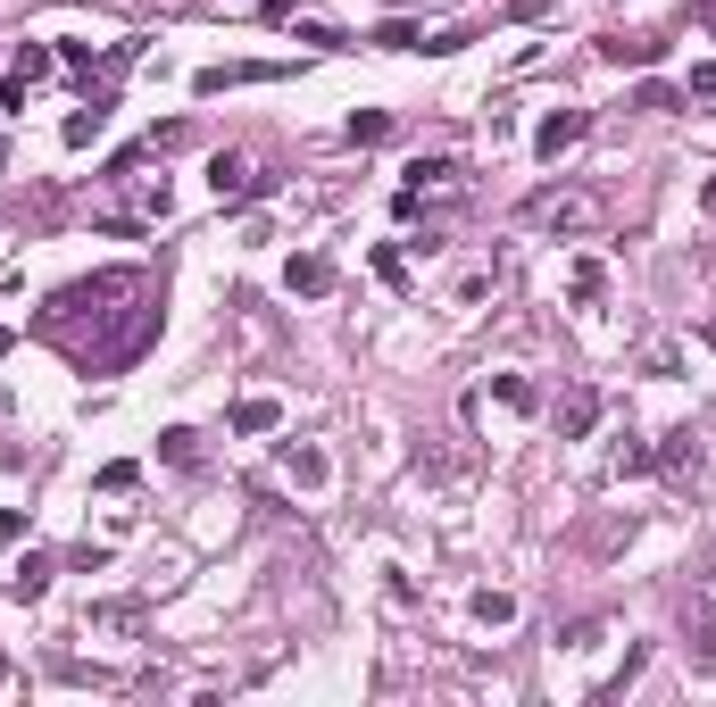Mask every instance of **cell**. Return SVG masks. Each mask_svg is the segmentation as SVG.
Here are the masks:
<instances>
[{
  "mask_svg": "<svg viewBox=\"0 0 716 707\" xmlns=\"http://www.w3.org/2000/svg\"><path fill=\"white\" fill-rule=\"evenodd\" d=\"M525 225H542V233H592V225H600V200H592V192H533Z\"/></svg>",
  "mask_w": 716,
  "mask_h": 707,
  "instance_id": "1",
  "label": "cell"
},
{
  "mask_svg": "<svg viewBox=\"0 0 716 707\" xmlns=\"http://www.w3.org/2000/svg\"><path fill=\"white\" fill-rule=\"evenodd\" d=\"M409 200H467L458 159H416V167H409Z\"/></svg>",
  "mask_w": 716,
  "mask_h": 707,
  "instance_id": "2",
  "label": "cell"
},
{
  "mask_svg": "<svg viewBox=\"0 0 716 707\" xmlns=\"http://www.w3.org/2000/svg\"><path fill=\"white\" fill-rule=\"evenodd\" d=\"M84 633L93 641H133L142 633V599H93V608H84Z\"/></svg>",
  "mask_w": 716,
  "mask_h": 707,
  "instance_id": "3",
  "label": "cell"
},
{
  "mask_svg": "<svg viewBox=\"0 0 716 707\" xmlns=\"http://www.w3.org/2000/svg\"><path fill=\"white\" fill-rule=\"evenodd\" d=\"M259 184H267V175L250 167V159H217V167H208V192H217V200H250Z\"/></svg>",
  "mask_w": 716,
  "mask_h": 707,
  "instance_id": "4",
  "label": "cell"
},
{
  "mask_svg": "<svg viewBox=\"0 0 716 707\" xmlns=\"http://www.w3.org/2000/svg\"><path fill=\"white\" fill-rule=\"evenodd\" d=\"M592 425H600V391L575 383V391L558 400V433H592Z\"/></svg>",
  "mask_w": 716,
  "mask_h": 707,
  "instance_id": "5",
  "label": "cell"
},
{
  "mask_svg": "<svg viewBox=\"0 0 716 707\" xmlns=\"http://www.w3.org/2000/svg\"><path fill=\"white\" fill-rule=\"evenodd\" d=\"M584 133H592V117H584V109H558V117L542 126V159H558V150H575Z\"/></svg>",
  "mask_w": 716,
  "mask_h": 707,
  "instance_id": "6",
  "label": "cell"
},
{
  "mask_svg": "<svg viewBox=\"0 0 716 707\" xmlns=\"http://www.w3.org/2000/svg\"><path fill=\"white\" fill-rule=\"evenodd\" d=\"M600 51H608V58H617V67H650V58H659V51H666V42H659V34H608V42H600Z\"/></svg>",
  "mask_w": 716,
  "mask_h": 707,
  "instance_id": "7",
  "label": "cell"
},
{
  "mask_svg": "<svg viewBox=\"0 0 716 707\" xmlns=\"http://www.w3.org/2000/svg\"><path fill=\"white\" fill-rule=\"evenodd\" d=\"M42 591H51V558H18V566H9V599H25V608H34Z\"/></svg>",
  "mask_w": 716,
  "mask_h": 707,
  "instance_id": "8",
  "label": "cell"
},
{
  "mask_svg": "<svg viewBox=\"0 0 716 707\" xmlns=\"http://www.w3.org/2000/svg\"><path fill=\"white\" fill-rule=\"evenodd\" d=\"M683 633H692L699 657H716V608H708V599H692V608H683Z\"/></svg>",
  "mask_w": 716,
  "mask_h": 707,
  "instance_id": "9",
  "label": "cell"
},
{
  "mask_svg": "<svg viewBox=\"0 0 716 707\" xmlns=\"http://www.w3.org/2000/svg\"><path fill=\"white\" fill-rule=\"evenodd\" d=\"M659 466H675V475H683V466H692V475H699V433H692V425H683V433H666Z\"/></svg>",
  "mask_w": 716,
  "mask_h": 707,
  "instance_id": "10",
  "label": "cell"
},
{
  "mask_svg": "<svg viewBox=\"0 0 716 707\" xmlns=\"http://www.w3.org/2000/svg\"><path fill=\"white\" fill-rule=\"evenodd\" d=\"M325 283H334L325 259H292V292H325Z\"/></svg>",
  "mask_w": 716,
  "mask_h": 707,
  "instance_id": "11",
  "label": "cell"
},
{
  "mask_svg": "<svg viewBox=\"0 0 716 707\" xmlns=\"http://www.w3.org/2000/svg\"><path fill=\"white\" fill-rule=\"evenodd\" d=\"M475 616H484V624H509L517 599H509V591H475Z\"/></svg>",
  "mask_w": 716,
  "mask_h": 707,
  "instance_id": "12",
  "label": "cell"
},
{
  "mask_svg": "<svg viewBox=\"0 0 716 707\" xmlns=\"http://www.w3.org/2000/svg\"><path fill=\"white\" fill-rule=\"evenodd\" d=\"M292 483H308V491L325 483V458H317V449H292Z\"/></svg>",
  "mask_w": 716,
  "mask_h": 707,
  "instance_id": "13",
  "label": "cell"
},
{
  "mask_svg": "<svg viewBox=\"0 0 716 707\" xmlns=\"http://www.w3.org/2000/svg\"><path fill=\"white\" fill-rule=\"evenodd\" d=\"M234 425H242V433H267V425H275V409H267V400H242V409H234Z\"/></svg>",
  "mask_w": 716,
  "mask_h": 707,
  "instance_id": "14",
  "label": "cell"
},
{
  "mask_svg": "<svg viewBox=\"0 0 716 707\" xmlns=\"http://www.w3.org/2000/svg\"><path fill=\"white\" fill-rule=\"evenodd\" d=\"M692 93H699V100H716V67H692Z\"/></svg>",
  "mask_w": 716,
  "mask_h": 707,
  "instance_id": "15",
  "label": "cell"
},
{
  "mask_svg": "<svg viewBox=\"0 0 716 707\" xmlns=\"http://www.w3.org/2000/svg\"><path fill=\"white\" fill-rule=\"evenodd\" d=\"M699 208H708V217H716V184H708V192H699Z\"/></svg>",
  "mask_w": 716,
  "mask_h": 707,
  "instance_id": "16",
  "label": "cell"
}]
</instances>
